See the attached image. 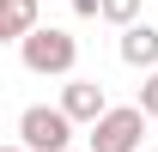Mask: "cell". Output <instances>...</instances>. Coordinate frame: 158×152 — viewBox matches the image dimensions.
I'll return each instance as SVG.
<instances>
[{"instance_id": "9", "label": "cell", "mask_w": 158, "mask_h": 152, "mask_svg": "<svg viewBox=\"0 0 158 152\" xmlns=\"http://www.w3.org/2000/svg\"><path fill=\"white\" fill-rule=\"evenodd\" d=\"M73 12L79 19H103V0H73Z\"/></svg>"}, {"instance_id": "10", "label": "cell", "mask_w": 158, "mask_h": 152, "mask_svg": "<svg viewBox=\"0 0 158 152\" xmlns=\"http://www.w3.org/2000/svg\"><path fill=\"white\" fill-rule=\"evenodd\" d=\"M0 152H31V146H24V140H12V146H0Z\"/></svg>"}, {"instance_id": "12", "label": "cell", "mask_w": 158, "mask_h": 152, "mask_svg": "<svg viewBox=\"0 0 158 152\" xmlns=\"http://www.w3.org/2000/svg\"><path fill=\"white\" fill-rule=\"evenodd\" d=\"M140 152H158V146H140Z\"/></svg>"}, {"instance_id": "2", "label": "cell", "mask_w": 158, "mask_h": 152, "mask_svg": "<svg viewBox=\"0 0 158 152\" xmlns=\"http://www.w3.org/2000/svg\"><path fill=\"white\" fill-rule=\"evenodd\" d=\"M146 122H152V116L140 110V103H110V110L91 122L85 146L91 152H140L146 146Z\"/></svg>"}, {"instance_id": "8", "label": "cell", "mask_w": 158, "mask_h": 152, "mask_svg": "<svg viewBox=\"0 0 158 152\" xmlns=\"http://www.w3.org/2000/svg\"><path fill=\"white\" fill-rule=\"evenodd\" d=\"M134 103H140V110H146V116L158 122V67L146 73V85H140V97H134Z\"/></svg>"}, {"instance_id": "7", "label": "cell", "mask_w": 158, "mask_h": 152, "mask_svg": "<svg viewBox=\"0 0 158 152\" xmlns=\"http://www.w3.org/2000/svg\"><path fill=\"white\" fill-rule=\"evenodd\" d=\"M140 6H146V0H103V24L128 31V24H140Z\"/></svg>"}, {"instance_id": "4", "label": "cell", "mask_w": 158, "mask_h": 152, "mask_svg": "<svg viewBox=\"0 0 158 152\" xmlns=\"http://www.w3.org/2000/svg\"><path fill=\"white\" fill-rule=\"evenodd\" d=\"M61 110L73 116L79 128H91V122H98V116L110 110V91H103L98 79H79V73H73L67 85H61Z\"/></svg>"}, {"instance_id": "3", "label": "cell", "mask_w": 158, "mask_h": 152, "mask_svg": "<svg viewBox=\"0 0 158 152\" xmlns=\"http://www.w3.org/2000/svg\"><path fill=\"white\" fill-rule=\"evenodd\" d=\"M73 128L79 122L61 110V103H24L19 110V140L31 152H67L73 146Z\"/></svg>"}, {"instance_id": "1", "label": "cell", "mask_w": 158, "mask_h": 152, "mask_svg": "<svg viewBox=\"0 0 158 152\" xmlns=\"http://www.w3.org/2000/svg\"><path fill=\"white\" fill-rule=\"evenodd\" d=\"M19 61L31 67V73H43V79H73V67H79V37L61 31V24H37V31L19 43Z\"/></svg>"}, {"instance_id": "11", "label": "cell", "mask_w": 158, "mask_h": 152, "mask_svg": "<svg viewBox=\"0 0 158 152\" xmlns=\"http://www.w3.org/2000/svg\"><path fill=\"white\" fill-rule=\"evenodd\" d=\"M67 152H91V146H67Z\"/></svg>"}, {"instance_id": "6", "label": "cell", "mask_w": 158, "mask_h": 152, "mask_svg": "<svg viewBox=\"0 0 158 152\" xmlns=\"http://www.w3.org/2000/svg\"><path fill=\"white\" fill-rule=\"evenodd\" d=\"M37 31V0H0V43H24Z\"/></svg>"}, {"instance_id": "5", "label": "cell", "mask_w": 158, "mask_h": 152, "mask_svg": "<svg viewBox=\"0 0 158 152\" xmlns=\"http://www.w3.org/2000/svg\"><path fill=\"white\" fill-rule=\"evenodd\" d=\"M122 61L140 67V73H152V67H158V24H152V19H140V24L122 31Z\"/></svg>"}]
</instances>
